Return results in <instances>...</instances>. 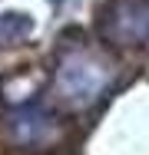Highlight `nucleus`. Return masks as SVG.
I'll return each instance as SVG.
<instances>
[{"mask_svg": "<svg viewBox=\"0 0 149 155\" xmlns=\"http://www.w3.org/2000/svg\"><path fill=\"white\" fill-rule=\"evenodd\" d=\"M113 66L93 50H70L57 66V89L70 106H89L109 89Z\"/></svg>", "mask_w": 149, "mask_h": 155, "instance_id": "nucleus-1", "label": "nucleus"}, {"mask_svg": "<svg viewBox=\"0 0 149 155\" xmlns=\"http://www.w3.org/2000/svg\"><path fill=\"white\" fill-rule=\"evenodd\" d=\"M7 135L23 149H43L60 135V122L43 106H20L7 116Z\"/></svg>", "mask_w": 149, "mask_h": 155, "instance_id": "nucleus-2", "label": "nucleus"}, {"mask_svg": "<svg viewBox=\"0 0 149 155\" xmlns=\"http://www.w3.org/2000/svg\"><path fill=\"white\" fill-rule=\"evenodd\" d=\"M103 30H106L109 40H116L123 46L149 43V0H123V3H116L106 13Z\"/></svg>", "mask_w": 149, "mask_h": 155, "instance_id": "nucleus-3", "label": "nucleus"}, {"mask_svg": "<svg viewBox=\"0 0 149 155\" xmlns=\"http://www.w3.org/2000/svg\"><path fill=\"white\" fill-rule=\"evenodd\" d=\"M33 30V20L23 13H0V43H17Z\"/></svg>", "mask_w": 149, "mask_h": 155, "instance_id": "nucleus-4", "label": "nucleus"}, {"mask_svg": "<svg viewBox=\"0 0 149 155\" xmlns=\"http://www.w3.org/2000/svg\"><path fill=\"white\" fill-rule=\"evenodd\" d=\"M53 3H60V0H53Z\"/></svg>", "mask_w": 149, "mask_h": 155, "instance_id": "nucleus-5", "label": "nucleus"}]
</instances>
